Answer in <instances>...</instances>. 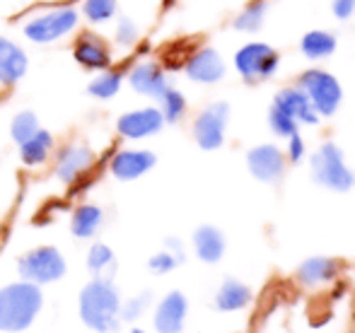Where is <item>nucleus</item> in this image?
<instances>
[{"label": "nucleus", "mask_w": 355, "mask_h": 333, "mask_svg": "<svg viewBox=\"0 0 355 333\" xmlns=\"http://www.w3.org/2000/svg\"><path fill=\"white\" fill-rule=\"evenodd\" d=\"M164 126V118H162V111L159 109H136V111H128L119 118L116 128L123 138L128 141H141V138H148V136H155L159 128Z\"/></svg>", "instance_id": "9b49d317"}, {"label": "nucleus", "mask_w": 355, "mask_h": 333, "mask_svg": "<svg viewBox=\"0 0 355 333\" xmlns=\"http://www.w3.org/2000/svg\"><path fill=\"white\" fill-rule=\"evenodd\" d=\"M138 42V27L131 22L128 17L119 19L116 24V44H121V46H133V44Z\"/></svg>", "instance_id": "473e14b6"}, {"label": "nucleus", "mask_w": 355, "mask_h": 333, "mask_svg": "<svg viewBox=\"0 0 355 333\" xmlns=\"http://www.w3.org/2000/svg\"><path fill=\"white\" fill-rule=\"evenodd\" d=\"M304 157V141L300 133H293L288 138V160L290 162H300Z\"/></svg>", "instance_id": "f704fd0d"}, {"label": "nucleus", "mask_w": 355, "mask_h": 333, "mask_svg": "<svg viewBox=\"0 0 355 333\" xmlns=\"http://www.w3.org/2000/svg\"><path fill=\"white\" fill-rule=\"evenodd\" d=\"M78 27V10L75 8H56L39 17L29 19L24 34L37 44H51L56 39L71 34Z\"/></svg>", "instance_id": "423d86ee"}, {"label": "nucleus", "mask_w": 355, "mask_h": 333, "mask_svg": "<svg viewBox=\"0 0 355 333\" xmlns=\"http://www.w3.org/2000/svg\"><path fill=\"white\" fill-rule=\"evenodd\" d=\"M268 123H271V131L281 138H290L293 133H297V126L300 123L295 121L290 114H285L281 107L271 104V111H268Z\"/></svg>", "instance_id": "c756f323"}, {"label": "nucleus", "mask_w": 355, "mask_h": 333, "mask_svg": "<svg viewBox=\"0 0 355 333\" xmlns=\"http://www.w3.org/2000/svg\"><path fill=\"white\" fill-rule=\"evenodd\" d=\"M37 131H39V121H37V116H34L32 111L17 114V116L12 118V126H10V133H12V138H15V143H17V145L27 141V138H32Z\"/></svg>", "instance_id": "7c9ffc66"}, {"label": "nucleus", "mask_w": 355, "mask_h": 333, "mask_svg": "<svg viewBox=\"0 0 355 333\" xmlns=\"http://www.w3.org/2000/svg\"><path fill=\"white\" fill-rule=\"evenodd\" d=\"M73 56L87 71H107L112 66V53H109L107 42L92 32L80 34L78 42H75Z\"/></svg>", "instance_id": "f8f14e48"}, {"label": "nucleus", "mask_w": 355, "mask_h": 333, "mask_svg": "<svg viewBox=\"0 0 355 333\" xmlns=\"http://www.w3.org/2000/svg\"><path fill=\"white\" fill-rule=\"evenodd\" d=\"M230 121V107L225 102H215L198 114L193 123V138L203 150H218L225 143V131Z\"/></svg>", "instance_id": "6e6552de"}, {"label": "nucleus", "mask_w": 355, "mask_h": 333, "mask_svg": "<svg viewBox=\"0 0 355 333\" xmlns=\"http://www.w3.org/2000/svg\"><path fill=\"white\" fill-rule=\"evenodd\" d=\"M159 111H162V118L167 123H177L179 118L184 116V111H187V99H184V94L174 87H167V92L159 97Z\"/></svg>", "instance_id": "cd10ccee"}, {"label": "nucleus", "mask_w": 355, "mask_h": 333, "mask_svg": "<svg viewBox=\"0 0 355 333\" xmlns=\"http://www.w3.org/2000/svg\"><path fill=\"white\" fill-rule=\"evenodd\" d=\"M119 292L109 280H92L80 295V314L89 329L102 333L114 331L119 326Z\"/></svg>", "instance_id": "f257e3e1"}, {"label": "nucleus", "mask_w": 355, "mask_h": 333, "mask_svg": "<svg viewBox=\"0 0 355 333\" xmlns=\"http://www.w3.org/2000/svg\"><path fill=\"white\" fill-rule=\"evenodd\" d=\"M182 261H184V251H182L179 240H167V249L155 253V256L148 261V266H150V271H155V273H169V271H174Z\"/></svg>", "instance_id": "a878e982"}, {"label": "nucleus", "mask_w": 355, "mask_h": 333, "mask_svg": "<svg viewBox=\"0 0 355 333\" xmlns=\"http://www.w3.org/2000/svg\"><path fill=\"white\" fill-rule=\"evenodd\" d=\"M155 155L148 150H123L116 152L112 160V174L121 181H131V179L143 177L145 172L155 167Z\"/></svg>", "instance_id": "2eb2a0df"}, {"label": "nucleus", "mask_w": 355, "mask_h": 333, "mask_svg": "<svg viewBox=\"0 0 355 333\" xmlns=\"http://www.w3.org/2000/svg\"><path fill=\"white\" fill-rule=\"evenodd\" d=\"M247 167L254 174V179L263 183H276L285 172V157L283 150L276 145H257L249 150Z\"/></svg>", "instance_id": "1a4fd4ad"}, {"label": "nucleus", "mask_w": 355, "mask_h": 333, "mask_svg": "<svg viewBox=\"0 0 355 333\" xmlns=\"http://www.w3.org/2000/svg\"><path fill=\"white\" fill-rule=\"evenodd\" d=\"M83 15L92 24H102L116 15V0H85Z\"/></svg>", "instance_id": "c85d7f7f"}, {"label": "nucleus", "mask_w": 355, "mask_h": 333, "mask_svg": "<svg viewBox=\"0 0 355 333\" xmlns=\"http://www.w3.org/2000/svg\"><path fill=\"white\" fill-rule=\"evenodd\" d=\"M312 174L319 186L336 193L351 191L355 183V174L343 160V150L338 145H334V143H324L312 155Z\"/></svg>", "instance_id": "7ed1b4c3"}, {"label": "nucleus", "mask_w": 355, "mask_h": 333, "mask_svg": "<svg viewBox=\"0 0 355 333\" xmlns=\"http://www.w3.org/2000/svg\"><path fill=\"white\" fill-rule=\"evenodd\" d=\"M187 309V297L182 292H169L159 302L157 312H155V329H157V333H182Z\"/></svg>", "instance_id": "ddd939ff"}, {"label": "nucleus", "mask_w": 355, "mask_h": 333, "mask_svg": "<svg viewBox=\"0 0 355 333\" xmlns=\"http://www.w3.org/2000/svg\"><path fill=\"white\" fill-rule=\"evenodd\" d=\"M300 48L312 61H322V58L331 56L336 51V37L331 32H327V29H312V32H307L302 37Z\"/></svg>", "instance_id": "4be33fe9"}, {"label": "nucleus", "mask_w": 355, "mask_h": 333, "mask_svg": "<svg viewBox=\"0 0 355 333\" xmlns=\"http://www.w3.org/2000/svg\"><path fill=\"white\" fill-rule=\"evenodd\" d=\"M133 333H145V331H141V329H136V331H133Z\"/></svg>", "instance_id": "e433bc0d"}, {"label": "nucleus", "mask_w": 355, "mask_h": 333, "mask_svg": "<svg viewBox=\"0 0 355 333\" xmlns=\"http://www.w3.org/2000/svg\"><path fill=\"white\" fill-rule=\"evenodd\" d=\"M276 107H281L285 114L295 118L297 123H307V126H314L319 121V114L314 111L312 102L307 99V94L302 92L300 87H285L276 94L273 99Z\"/></svg>", "instance_id": "dca6fc26"}, {"label": "nucleus", "mask_w": 355, "mask_h": 333, "mask_svg": "<svg viewBox=\"0 0 355 333\" xmlns=\"http://www.w3.org/2000/svg\"><path fill=\"white\" fill-rule=\"evenodd\" d=\"M300 89L307 94V99L312 102L314 111L319 116H334L336 109L341 107L343 89L341 82L331 75V73L322 71V68H309L300 75Z\"/></svg>", "instance_id": "20e7f679"}, {"label": "nucleus", "mask_w": 355, "mask_h": 333, "mask_svg": "<svg viewBox=\"0 0 355 333\" xmlns=\"http://www.w3.org/2000/svg\"><path fill=\"white\" fill-rule=\"evenodd\" d=\"M252 302V290H249L244 282L227 278V280L220 285L218 295H215V307L220 312H239Z\"/></svg>", "instance_id": "412c9836"}, {"label": "nucleus", "mask_w": 355, "mask_h": 333, "mask_svg": "<svg viewBox=\"0 0 355 333\" xmlns=\"http://www.w3.org/2000/svg\"><path fill=\"white\" fill-rule=\"evenodd\" d=\"M128 82L131 87L136 89L138 94H145V97H153V99H159L169 87V80L164 75V71L157 66V63H138L136 68L131 71L128 75Z\"/></svg>", "instance_id": "4468645a"}, {"label": "nucleus", "mask_w": 355, "mask_h": 333, "mask_svg": "<svg viewBox=\"0 0 355 333\" xmlns=\"http://www.w3.org/2000/svg\"><path fill=\"white\" fill-rule=\"evenodd\" d=\"M121 80L123 75L119 71H102L92 82H89V94L97 99H112L114 94L121 89Z\"/></svg>", "instance_id": "bb28decb"}, {"label": "nucleus", "mask_w": 355, "mask_h": 333, "mask_svg": "<svg viewBox=\"0 0 355 333\" xmlns=\"http://www.w3.org/2000/svg\"><path fill=\"white\" fill-rule=\"evenodd\" d=\"M193 249L206 263H218L225 253V235L213 225H203L193 235Z\"/></svg>", "instance_id": "aec40b11"}, {"label": "nucleus", "mask_w": 355, "mask_h": 333, "mask_svg": "<svg viewBox=\"0 0 355 333\" xmlns=\"http://www.w3.org/2000/svg\"><path fill=\"white\" fill-rule=\"evenodd\" d=\"M102 225V210L97 206H80L73 215V235L75 237H92L97 232V227Z\"/></svg>", "instance_id": "b1692460"}, {"label": "nucleus", "mask_w": 355, "mask_h": 333, "mask_svg": "<svg viewBox=\"0 0 355 333\" xmlns=\"http://www.w3.org/2000/svg\"><path fill=\"white\" fill-rule=\"evenodd\" d=\"M338 276V261L329 256H312L307 261H302V266L297 268V280L302 285H327Z\"/></svg>", "instance_id": "6ab92c4d"}, {"label": "nucleus", "mask_w": 355, "mask_h": 333, "mask_svg": "<svg viewBox=\"0 0 355 333\" xmlns=\"http://www.w3.org/2000/svg\"><path fill=\"white\" fill-rule=\"evenodd\" d=\"M53 147V138L49 131H42L39 128L32 138H27L24 143H19V155H22V162L29 167H37L42 162H46L49 152Z\"/></svg>", "instance_id": "5701e85b"}, {"label": "nucleus", "mask_w": 355, "mask_h": 333, "mask_svg": "<svg viewBox=\"0 0 355 333\" xmlns=\"http://www.w3.org/2000/svg\"><path fill=\"white\" fill-rule=\"evenodd\" d=\"M27 73V53L10 39H0V84L10 87Z\"/></svg>", "instance_id": "a211bd4d"}, {"label": "nucleus", "mask_w": 355, "mask_h": 333, "mask_svg": "<svg viewBox=\"0 0 355 333\" xmlns=\"http://www.w3.org/2000/svg\"><path fill=\"white\" fill-rule=\"evenodd\" d=\"M94 162V155L87 145H68L66 150H61L56 162V174L61 181L73 183L80 174H85Z\"/></svg>", "instance_id": "f3484780"}, {"label": "nucleus", "mask_w": 355, "mask_h": 333, "mask_svg": "<svg viewBox=\"0 0 355 333\" xmlns=\"http://www.w3.org/2000/svg\"><path fill=\"white\" fill-rule=\"evenodd\" d=\"M187 75L191 78L193 82H201V84H213L218 80L225 78V61L215 48L211 46H203L198 48L196 53L187 58V66H184Z\"/></svg>", "instance_id": "9d476101"}, {"label": "nucleus", "mask_w": 355, "mask_h": 333, "mask_svg": "<svg viewBox=\"0 0 355 333\" xmlns=\"http://www.w3.org/2000/svg\"><path fill=\"white\" fill-rule=\"evenodd\" d=\"M278 53L273 46L263 42L244 44L237 53H234V68L247 82H259L271 78L278 71Z\"/></svg>", "instance_id": "39448f33"}, {"label": "nucleus", "mask_w": 355, "mask_h": 333, "mask_svg": "<svg viewBox=\"0 0 355 333\" xmlns=\"http://www.w3.org/2000/svg\"><path fill=\"white\" fill-rule=\"evenodd\" d=\"M148 305H150V292H143L141 297H136V300H131L123 307V316H126V319H136V316L143 314Z\"/></svg>", "instance_id": "72a5a7b5"}, {"label": "nucleus", "mask_w": 355, "mask_h": 333, "mask_svg": "<svg viewBox=\"0 0 355 333\" xmlns=\"http://www.w3.org/2000/svg\"><path fill=\"white\" fill-rule=\"evenodd\" d=\"M66 273V261L53 246H42L19 258V276L29 282H53Z\"/></svg>", "instance_id": "0eeeda50"}, {"label": "nucleus", "mask_w": 355, "mask_h": 333, "mask_svg": "<svg viewBox=\"0 0 355 333\" xmlns=\"http://www.w3.org/2000/svg\"><path fill=\"white\" fill-rule=\"evenodd\" d=\"M266 12H268L266 0H254V3H249L247 8L234 17V29H239V32H257V29H261L263 19H266Z\"/></svg>", "instance_id": "393cba45"}, {"label": "nucleus", "mask_w": 355, "mask_h": 333, "mask_svg": "<svg viewBox=\"0 0 355 333\" xmlns=\"http://www.w3.org/2000/svg\"><path fill=\"white\" fill-rule=\"evenodd\" d=\"M114 263V253L109 249L107 244H94L92 249H89V256H87V266L92 268V271L102 273L104 268H109Z\"/></svg>", "instance_id": "2f4dec72"}, {"label": "nucleus", "mask_w": 355, "mask_h": 333, "mask_svg": "<svg viewBox=\"0 0 355 333\" xmlns=\"http://www.w3.org/2000/svg\"><path fill=\"white\" fill-rule=\"evenodd\" d=\"M331 10L336 19H348V17H353V12H355V0H334Z\"/></svg>", "instance_id": "c9c22d12"}, {"label": "nucleus", "mask_w": 355, "mask_h": 333, "mask_svg": "<svg viewBox=\"0 0 355 333\" xmlns=\"http://www.w3.org/2000/svg\"><path fill=\"white\" fill-rule=\"evenodd\" d=\"M42 309V292L34 282H15L0 290V331H22Z\"/></svg>", "instance_id": "f03ea898"}]
</instances>
